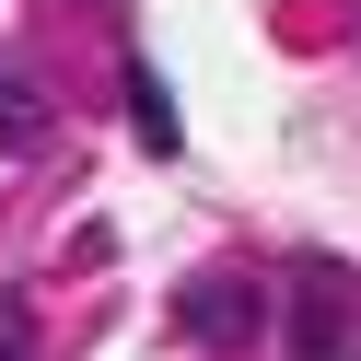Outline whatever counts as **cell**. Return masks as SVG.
I'll return each mask as SVG.
<instances>
[{
  "mask_svg": "<svg viewBox=\"0 0 361 361\" xmlns=\"http://www.w3.org/2000/svg\"><path fill=\"white\" fill-rule=\"evenodd\" d=\"M257 291H245V280H187V291H175V326H187V338H210V350H233V338H257Z\"/></svg>",
  "mask_w": 361,
  "mask_h": 361,
  "instance_id": "obj_2",
  "label": "cell"
},
{
  "mask_svg": "<svg viewBox=\"0 0 361 361\" xmlns=\"http://www.w3.org/2000/svg\"><path fill=\"white\" fill-rule=\"evenodd\" d=\"M0 361H35V303L24 291H0Z\"/></svg>",
  "mask_w": 361,
  "mask_h": 361,
  "instance_id": "obj_5",
  "label": "cell"
},
{
  "mask_svg": "<svg viewBox=\"0 0 361 361\" xmlns=\"http://www.w3.org/2000/svg\"><path fill=\"white\" fill-rule=\"evenodd\" d=\"M350 338H361L350 268H338V257H291L280 268V350L291 361H350Z\"/></svg>",
  "mask_w": 361,
  "mask_h": 361,
  "instance_id": "obj_1",
  "label": "cell"
},
{
  "mask_svg": "<svg viewBox=\"0 0 361 361\" xmlns=\"http://www.w3.org/2000/svg\"><path fill=\"white\" fill-rule=\"evenodd\" d=\"M35 140H47V94L0 82V152H35Z\"/></svg>",
  "mask_w": 361,
  "mask_h": 361,
  "instance_id": "obj_4",
  "label": "cell"
},
{
  "mask_svg": "<svg viewBox=\"0 0 361 361\" xmlns=\"http://www.w3.org/2000/svg\"><path fill=\"white\" fill-rule=\"evenodd\" d=\"M128 117H140V140H152V152H175V94L152 82V59H128Z\"/></svg>",
  "mask_w": 361,
  "mask_h": 361,
  "instance_id": "obj_3",
  "label": "cell"
}]
</instances>
